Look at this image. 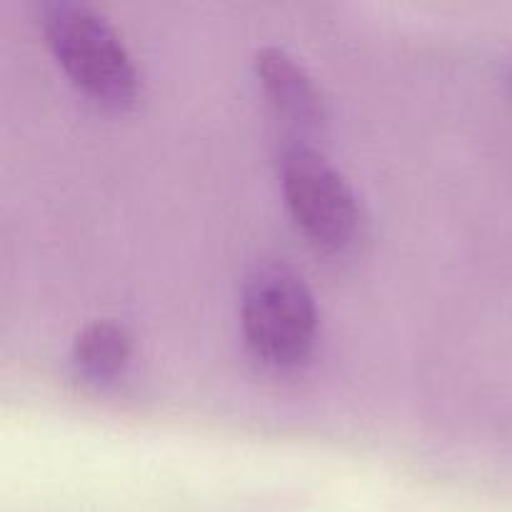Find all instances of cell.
<instances>
[{
	"mask_svg": "<svg viewBox=\"0 0 512 512\" xmlns=\"http://www.w3.org/2000/svg\"><path fill=\"white\" fill-rule=\"evenodd\" d=\"M50 50L75 88L108 108H128L138 95V73L120 35L100 10L75 0L43 3Z\"/></svg>",
	"mask_w": 512,
	"mask_h": 512,
	"instance_id": "obj_1",
	"label": "cell"
},
{
	"mask_svg": "<svg viewBox=\"0 0 512 512\" xmlns=\"http://www.w3.org/2000/svg\"><path fill=\"white\" fill-rule=\"evenodd\" d=\"M243 333L248 348L270 368L308 360L318 333V305L303 275L285 263H263L243 290Z\"/></svg>",
	"mask_w": 512,
	"mask_h": 512,
	"instance_id": "obj_2",
	"label": "cell"
},
{
	"mask_svg": "<svg viewBox=\"0 0 512 512\" xmlns=\"http://www.w3.org/2000/svg\"><path fill=\"white\" fill-rule=\"evenodd\" d=\"M285 203L298 228L318 248L340 250L358 228L355 193L338 168L305 143L285 148L280 160Z\"/></svg>",
	"mask_w": 512,
	"mask_h": 512,
	"instance_id": "obj_3",
	"label": "cell"
},
{
	"mask_svg": "<svg viewBox=\"0 0 512 512\" xmlns=\"http://www.w3.org/2000/svg\"><path fill=\"white\" fill-rule=\"evenodd\" d=\"M255 73L263 80L275 108L303 128H318L325 118L323 98L308 70L278 45H265L255 53Z\"/></svg>",
	"mask_w": 512,
	"mask_h": 512,
	"instance_id": "obj_4",
	"label": "cell"
},
{
	"mask_svg": "<svg viewBox=\"0 0 512 512\" xmlns=\"http://www.w3.org/2000/svg\"><path fill=\"white\" fill-rule=\"evenodd\" d=\"M130 335L113 320L88 323L73 340V365L83 378L108 383L118 378L130 360Z\"/></svg>",
	"mask_w": 512,
	"mask_h": 512,
	"instance_id": "obj_5",
	"label": "cell"
}]
</instances>
